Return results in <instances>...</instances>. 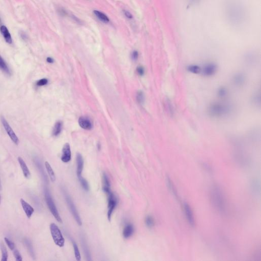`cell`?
<instances>
[{
    "label": "cell",
    "instance_id": "c3c4849f",
    "mask_svg": "<svg viewBox=\"0 0 261 261\" xmlns=\"http://www.w3.org/2000/svg\"><path fill=\"white\" fill-rule=\"evenodd\" d=\"M1 195H0V203H1Z\"/></svg>",
    "mask_w": 261,
    "mask_h": 261
},
{
    "label": "cell",
    "instance_id": "f546056e",
    "mask_svg": "<svg viewBox=\"0 0 261 261\" xmlns=\"http://www.w3.org/2000/svg\"><path fill=\"white\" fill-rule=\"evenodd\" d=\"M79 182L80 183L81 185L82 186V188H83L85 191H88L89 190V186L88 184V183L86 179L82 176L81 178H78Z\"/></svg>",
    "mask_w": 261,
    "mask_h": 261
},
{
    "label": "cell",
    "instance_id": "e575fe53",
    "mask_svg": "<svg viewBox=\"0 0 261 261\" xmlns=\"http://www.w3.org/2000/svg\"><path fill=\"white\" fill-rule=\"evenodd\" d=\"M5 241L7 245H8V247L10 249V250H13L16 249V246L14 244V243L11 241L9 239H8L7 238H5Z\"/></svg>",
    "mask_w": 261,
    "mask_h": 261
},
{
    "label": "cell",
    "instance_id": "5bb4252c",
    "mask_svg": "<svg viewBox=\"0 0 261 261\" xmlns=\"http://www.w3.org/2000/svg\"><path fill=\"white\" fill-rule=\"evenodd\" d=\"M79 124L81 127L85 130H90L92 128L93 124L91 120L87 117H81L79 118Z\"/></svg>",
    "mask_w": 261,
    "mask_h": 261
},
{
    "label": "cell",
    "instance_id": "7dc6e473",
    "mask_svg": "<svg viewBox=\"0 0 261 261\" xmlns=\"http://www.w3.org/2000/svg\"><path fill=\"white\" fill-rule=\"evenodd\" d=\"M2 189V186H1V182H0V190H1Z\"/></svg>",
    "mask_w": 261,
    "mask_h": 261
},
{
    "label": "cell",
    "instance_id": "484cf974",
    "mask_svg": "<svg viewBox=\"0 0 261 261\" xmlns=\"http://www.w3.org/2000/svg\"><path fill=\"white\" fill-rule=\"evenodd\" d=\"M245 61L246 63L250 65L253 64L255 63V62L256 61V58L255 55L252 54H249L246 56Z\"/></svg>",
    "mask_w": 261,
    "mask_h": 261
},
{
    "label": "cell",
    "instance_id": "603a6c76",
    "mask_svg": "<svg viewBox=\"0 0 261 261\" xmlns=\"http://www.w3.org/2000/svg\"><path fill=\"white\" fill-rule=\"evenodd\" d=\"M62 123L61 121H58L56 123L53 130V135L54 136H57L60 134L62 130Z\"/></svg>",
    "mask_w": 261,
    "mask_h": 261
},
{
    "label": "cell",
    "instance_id": "4fadbf2b",
    "mask_svg": "<svg viewBox=\"0 0 261 261\" xmlns=\"http://www.w3.org/2000/svg\"><path fill=\"white\" fill-rule=\"evenodd\" d=\"M77 175L78 178L82 177V173L84 168V160L82 155L78 153L77 154Z\"/></svg>",
    "mask_w": 261,
    "mask_h": 261
},
{
    "label": "cell",
    "instance_id": "8d00e7d4",
    "mask_svg": "<svg viewBox=\"0 0 261 261\" xmlns=\"http://www.w3.org/2000/svg\"><path fill=\"white\" fill-rule=\"evenodd\" d=\"M47 83H48V80L46 78H44L38 80L36 83V85L38 86H43L47 85Z\"/></svg>",
    "mask_w": 261,
    "mask_h": 261
},
{
    "label": "cell",
    "instance_id": "ac0fdd59",
    "mask_svg": "<svg viewBox=\"0 0 261 261\" xmlns=\"http://www.w3.org/2000/svg\"><path fill=\"white\" fill-rule=\"evenodd\" d=\"M103 190L104 191V192H105L106 193L108 194L109 192H111V189H110V183L109 179V178L106 175V173H104L103 174Z\"/></svg>",
    "mask_w": 261,
    "mask_h": 261
},
{
    "label": "cell",
    "instance_id": "44dd1931",
    "mask_svg": "<svg viewBox=\"0 0 261 261\" xmlns=\"http://www.w3.org/2000/svg\"><path fill=\"white\" fill-rule=\"evenodd\" d=\"M166 180L167 185L168 186V187H169V189L170 190V191L173 193V195H175V197H176L178 198V196L177 191H176L175 186L173 185V183L172 182L169 176H167Z\"/></svg>",
    "mask_w": 261,
    "mask_h": 261
},
{
    "label": "cell",
    "instance_id": "2e32d148",
    "mask_svg": "<svg viewBox=\"0 0 261 261\" xmlns=\"http://www.w3.org/2000/svg\"><path fill=\"white\" fill-rule=\"evenodd\" d=\"M0 31L1 32L2 35L3 36L5 41H6L8 44H11L12 43V39L7 27L5 26H1L0 27Z\"/></svg>",
    "mask_w": 261,
    "mask_h": 261
},
{
    "label": "cell",
    "instance_id": "7a4b0ae2",
    "mask_svg": "<svg viewBox=\"0 0 261 261\" xmlns=\"http://www.w3.org/2000/svg\"><path fill=\"white\" fill-rule=\"evenodd\" d=\"M232 107L228 103L214 102L208 107V114L214 118H221L228 117L231 113Z\"/></svg>",
    "mask_w": 261,
    "mask_h": 261
},
{
    "label": "cell",
    "instance_id": "277c9868",
    "mask_svg": "<svg viewBox=\"0 0 261 261\" xmlns=\"http://www.w3.org/2000/svg\"><path fill=\"white\" fill-rule=\"evenodd\" d=\"M45 199H46V203L48 206V208L50 210V212L52 213L54 217H55V219L57 220V221L59 222V223H62V220L59 214L58 211L56 208L55 203L54 202L53 198L47 190H45Z\"/></svg>",
    "mask_w": 261,
    "mask_h": 261
},
{
    "label": "cell",
    "instance_id": "5b68a950",
    "mask_svg": "<svg viewBox=\"0 0 261 261\" xmlns=\"http://www.w3.org/2000/svg\"><path fill=\"white\" fill-rule=\"evenodd\" d=\"M65 198L66 200V203L68 204L69 210L71 211V213L72 214L74 219H75L78 224L79 225H82V220L81 219L80 216L79 215V213L78 212L77 208L75 205L72 201L71 198L68 193L65 192L64 193Z\"/></svg>",
    "mask_w": 261,
    "mask_h": 261
},
{
    "label": "cell",
    "instance_id": "7bdbcfd3",
    "mask_svg": "<svg viewBox=\"0 0 261 261\" xmlns=\"http://www.w3.org/2000/svg\"><path fill=\"white\" fill-rule=\"evenodd\" d=\"M47 61L49 63H53L54 62V59L51 57H47Z\"/></svg>",
    "mask_w": 261,
    "mask_h": 261
},
{
    "label": "cell",
    "instance_id": "cb8c5ba5",
    "mask_svg": "<svg viewBox=\"0 0 261 261\" xmlns=\"http://www.w3.org/2000/svg\"><path fill=\"white\" fill-rule=\"evenodd\" d=\"M0 249L2 252V261H7L8 259V252L6 248L4 245V244L3 243H1L0 244Z\"/></svg>",
    "mask_w": 261,
    "mask_h": 261
},
{
    "label": "cell",
    "instance_id": "52a82bcc",
    "mask_svg": "<svg viewBox=\"0 0 261 261\" xmlns=\"http://www.w3.org/2000/svg\"><path fill=\"white\" fill-rule=\"evenodd\" d=\"M1 123H2L5 130L6 131L7 133L8 134V136H9L10 138L11 139V140L13 142V143L15 144H19V139L16 133H14V131L13 130L12 127L10 126L9 123L7 122L6 120L5 119V117H1Z\"/></svg>",
    "mask_w": 261,
    "mask_h": 261
},
{
    "label": "cell",
    "instance_id": "ffe728a7",
    "mask_svg": "<svg viewBox=\"0 0 261 261\" xmlns=\"http://www.w3.org/2000/svg\"><path fill=\"white\" fill-rule=\"evenodd\" d=\"M0 69H1L4 72H5V74H7V75H11V72H10V71L9 68V67L1 56H0Z\"/></svg>",
    "mask_w": 261,
    "mask_h": 261
},
{
    "label": "cell",
    "instance_id": "d4e9b609",
    "mask_svg": "<svg viewBox=\"0 0 261 261\" xmlns=\"http://www.w3.org/2000/svg\"><path fill=\"white\" fill-rule=\"evenodd\" d=\"M72 245L74 247V253H75V256L76 260L78 261H81V256L80 252L79 251V248L78 247L77 243L74 241H72Z\"/></svg>",
    "mask_w": 261,
    "mask_h": 261
},
{
    "label": "cell",
    "instance_id": "74e56055",
    "mask_svg": "<svg viewBox=\"0 0 261 261\" xmlns=\"http://www.w3.org/2000/svg\"><path fill=\"white\" fill-rule=\"evenodd\" d=\"M25 242L26 244V245H27V247L29 251L30 252V254L32 255V256H33L34 252H33V248H32V246L31 243H30V241L29 240H26Z\"/></svg>",
    "mask_w": 261,
    "mask_h": 261
},
{
    "label": "cell",
    "instance_id": "d6a6232c",
    "mask_svg": "<svg viewBox=\"0 0 261 261\" xmlns=\"http://www.w3.org/2000/svg\"><path fill=\"white\" fill-rule=\"evenodd\" d=\"M166 105V108L167 111L169 112V113L170 114V115H173V108L172 105V104L170 102V101L169 99H167L165 103Z\"/></svg>",
    "mask_w": 261,
    "mask_h": 261
},
{
    "label": "cell",
    "instance_id": "836d02e7",
    "mask_svg": "<svg viewBox=\"0 0 261 261\" xmlns=\"http://www.w3.org/2000/svg\"><path fill=\"white\" fill-rule=\"evenodd\" d=\"M137 101L139 104H143V103L144 102L145 96L144 93L143 92L141 91H139L137 92V96H136Z\"/></svg>",
    "mask_w": 261,
    "mask_h": 261
},
{
    "label": "cell",
    "instance_id": "4316f807",
    "mask_svg": "<svg viewBox=\"0 0 261 261\" xmlns=\"http://www.w3.org/2000/svg\"><path fill=\"white\" fill-rule=\"evenodd\" d=\"M188 71L189 72H192L193 74H199L201 72V68L197 65H191L187 68Z\"/></svg>",
    "mask_w": 261,
    "mask_h": 261
},
{
    "label": "cell",
    "instance_id": "30bf717a",
    "mask_svg": "<svg viewBox=\"0 0 261 261\" xmlns=\"http://www.w3.org/2000/svg\"><path fill=\"white\" fill-rule=\"evenodd\" d=\"M217 71V65L213 63H209L205 65L201 71L206 76H212L215 74Z\"/></svg>",
    "mask_w": 261,
    "mask_h": 261
},
{
    "label": "cell",
    "instance_id": "6da1fadb",
    "mask_svg": "<svg viewBox=\"0 0 261 261\" xmlns=\"http://www.w3.org/2000/svg\"><path fill=\"white\" fill-rule=\"evenodd\" d=\"M210 197L214 208L219 212L224 213L227 210V201L223 191L218 186L214 185L211 188Z\"/></svg>",
    "mask_w": 261,
    "mask_h": 261
},
{
    "label": "cell",
    "instance_id": "b9f144b4",
    "mask_svg": "<svg viewBox=\"0 0 261 261\" xmlns=\"http://www.w3.org/2000/svg\"><path fill=\"white\" fill-rule=\"evenodd\" d=\"M124 14H125V16H126L127 18H129V19H132V15L130 14V13L128 12V11L124 10Z\"/></svg>",
    "mask_w": 261,
    "mask_h": 261
},
{
    "label": "cell",
    "instance_id": "d6986e66",
    "mask_svg": "<svg viewBox=\"0 0 261 261\" xmlns=\"http://www.w3.org/2000/svg\"><path fill=\"white\" fill-rule=\"evenodd\" d=\"M45 166H46V169H47V173L49 175V177L50 178V180L53 182H54L56 181V176H55V173L54 172L53 169H52V167L49 164V162H47V161L45 162Z\"/></svg>",
    "mask_w": 261,
    "mask_h": 261
},
{
    "label": "cell",
    "instance_id": "7c38bea8",
    "mask_svg": "<svg viewBox=\"0 0 261 261\" xmlns=\"http://www.w3.org/2000/svg\"><path fill=\"white\" fill-rule=\"evenodd\" d=\"M20 201H21V205L22 206L24 212L25 213L26 215L28 218H30L31 217L32 215H33V213L34 212V208L30 204H29L27 201H26L25 200H23V198H21L20 200Z\"/></svg>",
    "mask_w": 261,
    "mask_h": 261
},
{
    "label": "cell",
    "instance_id": "9c48e42d",
    "mask_svg": "<svg viewBox=\"0 0 261 261\" xmlns=\"http://www.w3.org/2000/svg\"><path fill=\"white\" fill-rule=\"evenodd\" d=\"M246 76L242 72H237L232 77V83L237 87H241L245 84L246 82Z\"/></svg>",
    "mask_w": 261,
    "mask_h": 261
},
{
    "label": "cell",
    "instance_id": "8fae6325",
    "mask_svg": "<svg viewBox=\"0 0 261 261\" xmlns=\"http://www.w3.org/2000/svg\"><path fill=\"white\" fill-rule=\"evenodd\" d=\"M71 151L70 145L68 143L65 144L62 148V156L61 159L62 161L64 163H68L71 160Z\"/></svg>",
    "mask_w": 261,
    "mask_h": 261
},
{
    "label": "cell",
    "instance_id": "83f0119b",
    "mask_svg": "<svg viewBox=\"0 0 261 261\" xmlns=\"http://www.w3.org/2000/svg\"><path fill=\"white\" fill-rule=\"evenodd\" d=\"M82 242L84 252H85V256L86 257L88 261H91V256H90V253L89 251L88 247H87L86 242H85L84 239H82Z\"/></svg>",
    "mask_w": 261,
    "mask_h": 261
},
{
    "label": "cell",
    "instance_id": "f35d334b",
    "mask_svg": "<svg viewBox=\"0 0 261 261\" xmlns=\"http://www.w3.org/2000/svg\"><path fill=\"white\" fill-rule=\"evenodd\" d=\"M137 72L140 76H143L144 74V69L142 66H139L137 68Z\"/></svg>",
    "mask_w": 261,
    "mask_h": 261
},
{
    "label": "cell",
    "instance_id": "d590c367",
    "mask_svg": "<svg viewBox=\"0 0 261 261\" xmlns=\"http://www.w3.org/2000/svg\"><path fill=\"white\" fill-rule=\"evenodd\" d=\"M13 251V255L16 260L17 261H22L23 260L22 257L19 252L17 249H14Z\"/></svg>",
    "mask_w": 261,
    "mask_h": 261
},
{
    "label": "cell",
    "instance_id": "3957f363",
    "mask_svg": "<svg viewBox=\"0 0 261 261\" xmlns=\"http://www.w3.org/2000/svg\"><path fill=\"white\" fill-rule=\"evenodd\" d=\"M50 234L55 244L60 247L64 246L65 239L58 226L55 223H52L50 224Z\"/></svg>",
    "mask_w": 261,
    "mask_h": 261
},
{
    "label": "cell",
    "instance_id": "4dcf8cb0",
    "mask_svg": "<svg viewBox=\"0 0 261 261\" xmlns=\"http://www.w3.org/2000/svg\"><path fill=\"white\" fill-rule=\"evenodd\" d=\"M145 224H146V226L148 228H151L153 227H154V219L151 216H147L146 217V218H145Z\"/></svg>",
    "mask_w": 261,
    "mask_h": 261
},
{
    "label": "cell",
    "instance_id": "ee69618b",
    "mask_svg": "<svg viewBox=\"0 0 261 261\" xmlns=\"http://www.w3.org/2000/svg\"><path fill=\"white\" fill-rule=\"evenodd\" d=\"M204 169H207V170H208L209 172H211L212 169H211V167H210L209 165H204Z\"/></svg>",
    "mask_w": 261,
    "mask_h": 261
},
{
    "label": "cell",
    "instance_id": "9a60e30c",
    "mask_svg": "<svg viewBox=\"0 0 261 261\" xmlns=\"http://www.w3.org/2000/svg\"><path fill=\"white\" fill-rule=\"evenodd\" d=\"M17 159H18V161H19L20 166L22 169L23 173L24 174V176L26 178L29 179L31 176V173H30V170L29 169L28 167L26 165L25 162L24 161V160L21 157H18Z\"/></svg>",
    "mask_w": 261,
    "mask_h": 261
},
{
    "label": "cell",
    "instance_id": "ab89813d",
    "mask_svg": "<svg viewBox=\"0 0 261 261\" xmlns=\"http://www.w3.org/2000/svg\"><path fill=\"white\" fill-rule=\"evenodd\" d=\"M132 59L133 60H137L138 57V53L136 50H134V52H133L132 55H131Z\"/></svg>",
    "mask_w": 261,
    "mask_h": 261
},
{
    "label": "cell",
    "instance_id": "60d3db41",
    "mask_svg": "<svg viewBox=\"0 0 261 261\" xmlns=\"http://www.w3.org/2000/svg\"><path fill=\"white\" fill-rule=\"evenodd\" d=\"M258 189H259V185L256 183V181H255L252 183V189L253 190L255 191L256 192L258 191Z\"/></svg>",
    "mask_w": 261,
    "mask_h": 261
},
{
    "label": "cell",
    "instance_id": "bcb514c9",
    "mask_svg": "<svg viewBox=\"0 0 261 261\" xmlns=\"http://www.w3.org/2000/svg\"><path fill=\"white\" fill-rule=\"evenodd\" d=\"M190 1H191L193 3H195V2L197 3V1H198V0H190Z\"/></svg>",
    "mask_w": 261,
    "mask_h": 261
},
{
    "label": "cell",
    "instance_id": "ba28073f",
    "mask_svg": "<svg viewBox=\"0 0 261 261\" xmlns=\"http://www.w3.org/2000/svg\"><path fill=\"white\" fill-rule=\"evenodd\" d=\"M184 209L186 217L190 224V225L192 227H195V221L193 213L191 207L189 206V204L188 203H184Z\"/></svg>",
    "mask_w": 261,
    "mask_h": 261
},
{
    "label": "cell",
    "instance_id": "f6af8a7d",
    "mask_svg": "<svg viewBox=\"0 0 261 261\" xmlns=\"http://www.w3.org/2000/svg\"><path fill=\"white\" fill-rule=\"evenodd\" d=\"M21 36H22V38H24V40L25 39V38L27 37V36L25 35V34H24V35H23L22 34H21Z\"/></svg>",
    "mask_w": 261,
    "mask_h": 261
},
{
    "label": "cell",
    "instance_id": "8992f818",
    "mask_svg": "<svg viewBox=\"0 0 261 261\" xmlns=\"http://www.w3.org/2000/svg\"><path fill=\"white\" fill-rule=\"evenodd\" d=\"M108 195V212H107V217L109 221L111 220L112 214L113 212L115 207L117 204V200L112 192H109L107 194Z\"/></svg>",
    "mask_w": 261,
    "mask_h": 261
},
{
    "label": "cell",
    "instance_id": "e0dca14e",
    "mask_svg": "<svg viewBox=\"0 0 261 261\" xmlns=\"http://www.w3.org/2000/svg\"><path fill=\"white\" fill-rule=\"evenodd\" d=\"M134 231V227L131 224H128L124 227L123 230V236L124 238L127 239L133 234Z\"/></svg>",
    "mask_w": 261,
    "mask_h": 261
},
{
    "label": "cell",
    "instance_id": "1f68e13d",
    "mask_svg": "<svg viewBox=\"0 0 261 261\" xmlns=\"http://www.w3.org/2000/svg\"><path fill=\"white\" fill-rule=\"evenodd\" d=\"M228 89L224 87H220L218 90V96L221 98H225V96H227L228 95Z\"/></svg>",
    "mask_w": 261,
    "mask_h": 261
},
{
    "label": "cell",
    "instance_id": "7402d4cb",
    "mask_svg": "<svg viewBox=\"0 0 261 261\" xmlns=\"http://www.w3.org/2000/svg\"><path fill=\"white\" fill-rule=\"evenodd\" d=\"M93 12L95 13V15L96 16V17H98V19L103 22L105 23H108L109 22V19L108 17H107V16H106L105 14H104L103 13L97 11V10H95L93 11Z\"/></svg>",
    "mask_w": 261,
    "mask_h": 261
},
{
    "label": "cell",
    "instance_id": "f1b7e54d",
    "mask_svg": "<svg viewBox=\"0 0 261 261\" xmlns=\"http://www.w3.org/2000/svg\"><path fill=\"white\" fill-rule=\"evenodd\" d=\"M252 101L253 104L256 106L261 105V95L260 93H256L252 96Z\"/></svg>",
    "mask_w": 261,
    "mask_h": 261
}]
</instances>
